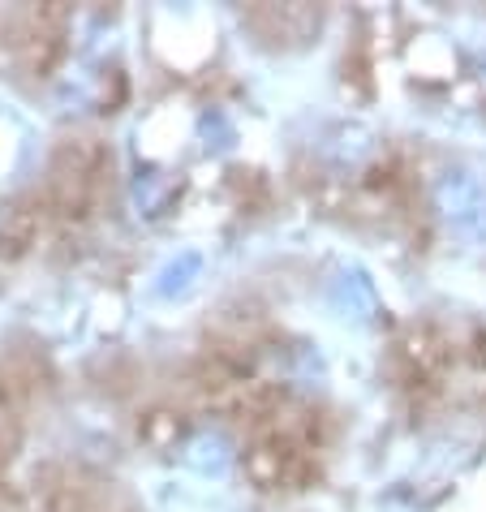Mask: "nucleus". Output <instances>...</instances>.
<instances>
[{
    "label": "nucleus",
    "instance_id": "nucleus-1",
    "mask_svg": "<svg viewBox=\"0 0 486 512\" xmlns=\"http://www.w3.org/2000/svg\"><path fill=\"white\" fill-rule=\"evenodd\" d=\"M112 155L99 138H65L52 155V177H48V203L56 224H87L91 211L104 194Z\"/></svg>",
    "mask_w": 486,
    "mask_h": 512
},
{
    "label": "nucleus",
    "instance_id": "nucleus-2",
    "mask_svg": "<svg viewBox=\"0 0 486 512\" xmlns=\"http://www.w3.org/2000/svg\"><path fill=\"white\" fill-rule=\"evenodd\" d=\"M452 362V349H448V336L439 332L435 323H413L396 345V371H400V383L409 392H426L435 388L443 379Z\"/></svg>",
    "mask_w": 486,
    "mask_h": 512
},
{
    "label": "nucleus",
    "instance_id": "nucleus-3",
    "mask_svg": "<svg viewBox=\"0 0 486 512\" xmlns=\"http://www.w3.org/2000/svg\"><path fill=\"white\" fill-rule=\"evenodd\" d=\"M48 220H52L48 194H31V198H22V203H13L5 211V224H0V254H5V259H22L39 241Z\"/></svg>",
    "mask_w": 486,
    "mask_h": 512
},
{
    "label": "nucleus",
    "instance_id": "nucleus-4",
    "mask_svg": "<svg viewBox=\"0 0 486 512\" xmlns=\"http://www.w3.org/2000/svg\"><path fill=\"white\" fill-rule=\"evenodd\" d=\"M185 426L190 422H185L181 409H151V414L138 422V435H142V444H151V448H173L185 435Z\"/></svg>",
    "mask_w": 486,
    "mask_h": 512
},
{
    "label": "nucleus",
    "instance_id": "nucleus-5",
    "mask_svg": "<svg viewBox=\"0 0 486 512\" xmlns=\"http://www.w3.org/2000/svg\"><path fill=\"white\" fill-rule=\"evenodd\" d=\"M5 461H9V439L0 435V465H5Z\"/></svg>",
    "mask_w": 486,
    "mask_h": 512
}]
</instances>
